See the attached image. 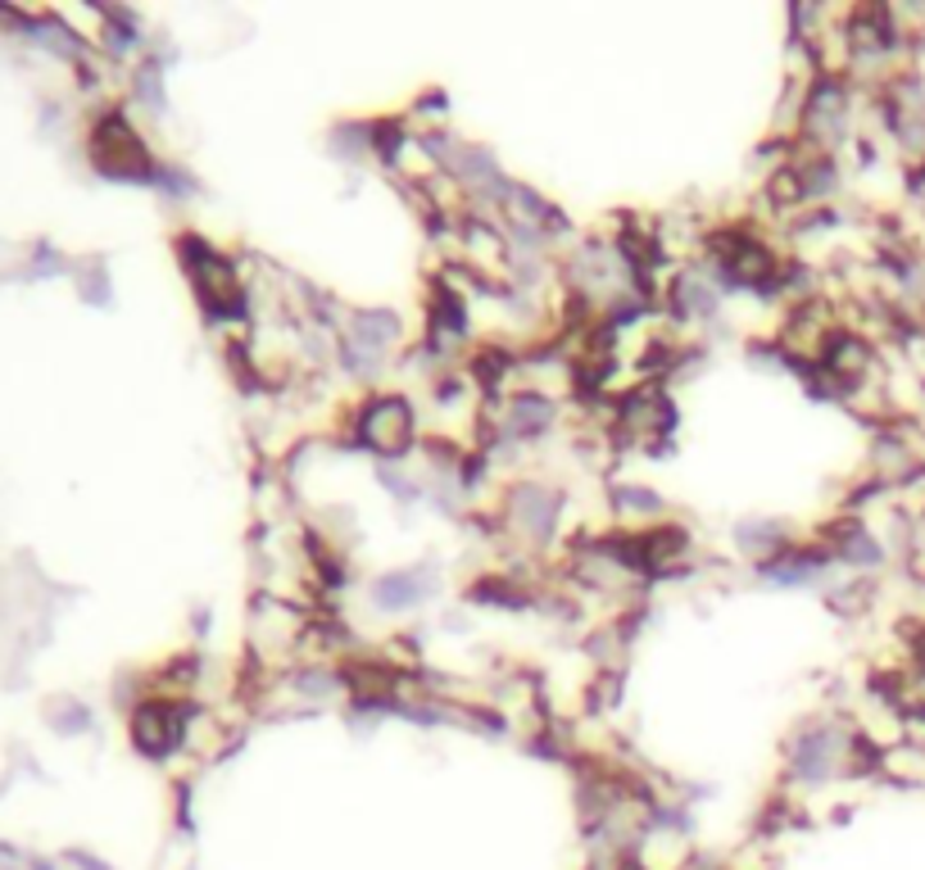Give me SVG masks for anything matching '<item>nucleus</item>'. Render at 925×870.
<instances>
[{"label": "nucleus", "mask_w": 925, "mask_h": 870, "mask_svg": "<svg viewBox=\"0 0 925 870\" xmlns=\"http://www.w3.org/2000/svg\"><path fill=\"white\" fill-rule=\"evenodd\" d=\"M96 164H100V172H110V177H118L123 172V159L118 155H127V164H132L141 177L150 172V159H145V145L132 137V127H127L118 114H110L105 123L96 127Z\"/></svg>", "instance_id": "nucleus-1"}, {"label": "nucleus", "mask_w": 925, "mask_h": 870, "mask_svg": "<svg viewBox=\"0 0 925 870\" xmlns=\"http://www.w3.org/2000/svg\"><path fill=\"white\" fill-rule=\"evenodd\" d=\"M191 272H195L200 295L214 304V314H241V286H237V277H231V268L218 259V254H200V259L191 264Z\"/></svg>", "instance_id": "nucleus-2"}, {"label": "nucleus", "mask_w": 925, "mask_h": 870, "mask_svg": "<svg viewBox=\"0 0 925 870\" xmlns=\"http://www.w3.org/2000/svg\"><path fill=\"white\" fill-rule=\"evenodd\" d=\"M364 435L381 449H400L408 440V408H404V399H377L364 413Z\"/></svg>", "instance_id": "nucleus-3"}, {"label": "nucleus", "mask_w": 925, "mask_h": 870, "mask_svg": "<svg viewBox=\"0 0 925 870\" xmlns=\"http://www.w3.org/2000/svg\"><path fill=\"white\" fill-rule=\"evenodd\" d=\"M132 726H137V749H145L150 757H164L177 744V734H182L177 730V716L168 707H154V703L137 712Z\"/></svg>", "instance_id": "nucleus-4"}, {"label": "nucleus", "mask_w": 925, "mask_h": 870, "mask_svg": "<svg viewBox=\"0 0 925 870\" xmlns=\"http://www.w3.org/2000/svg\"><path fill=\"white\" fill-rule=\"evenodd\" d=\"M622 870H645V866H635V861H626V866H622Z\"/></svg>", "instance_id": "nucleus-5"}]
</instances>
